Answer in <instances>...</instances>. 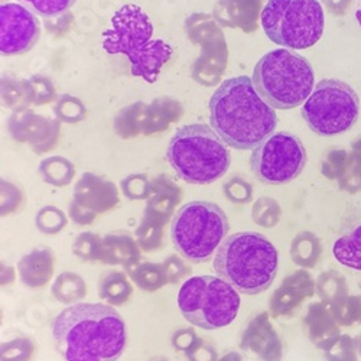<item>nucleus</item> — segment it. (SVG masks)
<instances>
[{"mask_svg": "<svg viewBox=\"0 0 361 361\" xmlns=\"http://www.w3.org/2000/svg\"><path fill=\"white\" fill-rule=\"evenodd\" d=\"M52 337L66 361H117L128 343L125 319L107 304L70 305L54 319Z\"/></svg>", "mask_w": 361, "mask_h": 361, "instance_id": "obj_1", "label": "nucleus"}, {"mask_svg": "<svg viewBox=\"0 0 361 361\" xmlns=\"http://www.w3.org/2000/svg\"><path fill=\"white\" fill-rule=\"evenodd\" d=\"M209 125L233 149L249 150L275 133V109L257 94L252 78L240 75L226 80L208 104Z\"/></svg>", "mask_w": 361, "mask_h": 361, "instance_id": "obj_2", "label": "nucleus"}, {"mask_svg": "<svg viewBox=\"0 0 361 361\" xmlns=\"http://www.w3.org/2000/svg\"><path fill=\"white\" fill-rule=\"evenodd\" d=\"M213 266L219 278L238 293L259 295L272 286L279 256L272 242L256 231L230 234L216 252Z\"/></svg>", "mask_w": 361, "mask_h": 361, "instance_id": "obj_3", "label": "nucleus"}, {"mask_svg": "<svg viewBox=\"0 0 361 361\" xmlns=\"http://www.w3.org/2000/svg\"><path fill=\"white\" fill-rule=\"evenodd\" d=\"M103 49L125 55L132 75L154 84L173 49L162 39H154V25L137 5H125L111 18V26L103 32Z\"/></svg>", "mask_w": 361, "mask_h": 361, "instance_id": "obj_4", "label": "nucleus"}, {"mask_svg": "<svg viewBox=\"0 0 361 361\" xmlns=\"http://www.w3.org/2000/svg\"><path fill=\"white\" fill-rule=\"evenodd\" d=\"M166 158L176 175L192 185L213 184L231 164L228 146L207 125L183 126L172 136Z\"/></svg>", "mask_w": 361, "mask_h": 361, "instance_id": "obj_5", "label": "nucleus"}, {"mask_svg": "<svg viewBox=\"0 0 361 361\" xmlns=\"http://www.w3.org/2000/svg\"><path fill=\"white\" fill-rule=\"evenodd\" d=\"M252 81L266 104L275 110H290L311 96L315 75L307 58L293 49L279 48L259 59Z\"/></svg>", "mask_w": 361, "mask_h": 361, "instance_id": "obj_6", "label": "nucleus"}, {"mask_svg": "<svg viewBox=\"0 0 361 361\" xmlns=\"http://www.w3.org/2000/svg\"><path fill=\"white\" fill-rule=\"evenodd\" d=\"M230 223L223 208L209 201H191L180 207L171 220L175 250L191 263H207L224 242Z\"/></svg>", "mask_w": 361, "mask_h": 361, "instance_id": "obj_7", "label": "nucleus"}, {"mask_svg": "<svg viewBox=\"0 0 361 361\" xmlns=\"http://www.w3.org/2000/svg\"><path fill=\"white\" fill-rule=\"evenodd\" d=\"M260 19L267 38L288 49H307L324 34L318 0H267Z\"/></svg>", "mask_w": 361, "mask_h": 361, "instance_id": "obj_8", "label": "nucleus"}, {"mask_svg": "<svg viewBox=\"0 0 361 361\" xmlns=\"http://www.w3.org/2000/svg\"><path fill=\"white\" fill-rule=\"evenodd\" d=\"M178 307L194 326L219 329L235 319L240 295L219 276H192L179 289Z\"/></svg>", "mask_w": 361, "mask_h": 361, "instance_id": "obj_9", "label": "nucleus"}, {"mask_svg": "<svg viewBox=\"0 0 361 361\" xmlns=\"http://www.w3.org/2000/svg\"><path fill=\"white\" fill-rule=\"evenodd\" d=\"M360 97L354 88L336 78L321 80L302 107V117L319 136H334L351 129L358 120Z\"/></svg>", "mask_w": 361, "mask_h": 361, "instance_id": "obj_10", "label": "nucleus"}, {"mask_svg": "<svg viewBox=\"0 0 361 361\" xmlns=\"http://www.w3.org/2000/svg\"><path fill=\"white\" fill-rule=\"evenodd\" d=\"M307 149L292 133L270 135L250 155V169L266 185H285L298 178L307 165Z\"/></svg>", "mask_w": 361, "mask_h": 361, "instance_id": "obj_11", "label": "nucleus"}, {"mask_svg": "<svg viewBox=\"0 0 361 361\" xmlns=\"http://www.w3.org/2000/svg\"><path fill=\"white\" fill-rule=\"evenodd\" d=\"M41 38L38 16L22 4L0 5V55L13 56L31 51Z\"/></svg>", "mask_w": 361, "mask_h": 361, "instance_id": "obj_12", "label": "nucleus"}, {"mask_svg": "<svg viewBox=\"0 0 361 361\" xmlns=\"http://www.w3.org/2000/svg\"><path fill=\"white\" fill-rule=\"evenodd\" d=\"M11 136L32 147L34 152L44 154L52 150L59 139V122L35 114L32 110L13 113L8 120Z\"/></svg>", "mask_w": 361, "mask_h": 361, "instance_id": "obj_13", "label": "nucleus"}, {"mask_svg": "<svg viewBox=\"0 0 361 361\" xmlns=\"http://www.w3.org/2000/svg\"><path fill=\"white\" fill-rule=\"evenodd\" d=\"M240 347L260 361H282L283 343L267 312L256 315L246 326Z\"/></svg>", "mask_w": 361, "mask_h": 361, "instance_id": "obj_14", "label": "nucleus"}, {"mask_svg": "<svg viewBox=\"0 0 361 361\" xmlns=\"http://www.w3.org/2000/svg\"><path fill=\"white\" fill-rule=\"evenodd\" d=\"M315 293V281L307 270H298L285 278L270 300V314L278 318H292L304 302Z\"/></svg>", "mask_w": 361, "mask_h": 361, "instance_id": "obj_15", "label": "nucleus"}, {"mask_svg": "<svg viewBox=\"0 0 361 361\" xmlns=\"http://www.w3.org/2000/svg\"><path fill=\"white\" fill-rule=\"evenodd\" d=\"M73 200L94 214H103L118 205V188L110 179L85 172L77 180Z\"/></svg>", "mask_w": 361, "mask_h": 361, "instance_id": "obj_16", "label": "nucleus"}, {"mask_svg": "<svg viewBox=\"0 0 361 361\" xmlns=\"http://www.w3.org/2000/svg\"><path fill=\"white\" fill-rule=\"evenodd\" d=\"M16 270L23 286L41 289L54 278L55 253L48 247H35L20 257Z\"/></svg>", "mask_w": 361, "mask_h": 361, "instance_id": "obj_17", "label": "nucleus"}, {"mask_svg": "<svg viewBox=\"0 0 361 361\" xmlns=\"http://www.w3.org/2000/svg\"><path fill=\"white\" fill-rule=\"evenodd\" d=\"M142 259V250L135 235L129 231H111L103 237L100 262L109 266H122L126 270L137 264Z\"/></svg>", "mask_w": 361, "mask_h": 361, "instance_id": "obj_18", "label": "nucleus"}, {"mask_svg": "<svg viewBox=\"0 0 361 361\" xmlns=\"http://www.w3.org/2000/svg\"><path fill=\"white\" fill-rule=\"evenodd\" d=\"M172 220L165 214L157 213L146 208L143 217L135 231V238L145 253H154L161 250L166 243V224Z\"/></svg>", "mask_w": 361, "mask_h": 361, "instance_id": "obj_19", "label": "nucleus"}, {"mask_svg": "<svg viewBox=\"0 0 361 361\" xmlns=\"http://www.w3.org/2000/svg\"><path fill=\"white\" fill-rule=\"evenodd\" d=\"M180 200H183V191L171 176L158 175L150 179V192L146 200V208L172 217Z\"/></svg>", "mask_w": 361, "mask_h": 361, "instance_id": "obj_20", "label": "nucleus"}, {"mask_svg": "<svg viewBox=\"0 0 361 361\" xmlns=\"http://www.w3.org/2000/svg\"><path fill=\"white\" fill-rule=\"evenodd\" d=\"M305 321L312 343L319 348H328L340 336V328L334 314L324 304L312 305Z\"/></svg>", "mask_w": 361, "mask_h": 361, "instance_id": "obj_21", "label": "nucleus"}, {"mask_svg": "<svg viewBox=\"0 0 361 361\" xmlns=\"http://www.w3.org/2000/svg\"><path fill=\"white\" fill-rule=\"evenodd\" d=\"M0 106L13 113L25 111L34 106L29 80L11 73L0 74Z\"/></svg>", "mask_w": 361, "mask_h": 361, "instance_id": "obj_22", "label": "nucleus"}, {"mask_svg": "<svg viewBox=\"0 0 361 361\" xmlns=\"http://www.w3.org/2000/svg\"><path fill=\"white\" fill-rule=\"evenodd\" d=\"M184 109L178 100L171 97H159L146 107L143 135H152L166 130L172 123L178 122Z\"/></svg>", "mask_w": 361, "mask_h": 361, "instance_id": "obj_23", "label": "nucleus"}, {"mask_svg": "<svg viewBox=\"0 0 361 361\" xmlns=\"http://www.w3.org/2000/svg\"><path fill=\"white\" fill-rule=\"evenodd\" d=\"M133 295V285L126 272L110 270L106 272L99 283V296L110 307H122Z\"/></svg>", "mask_w": 361, "mask_h": 361, "instance_id": "obj_24", "label": "nucleus"}, {"mask_svg": "<svg viewBox=\"0 0 361 361\" xmlns=\"http://www.w3.org/2000/svg\"><path fill=\"white\" fill-rule=\"evenodd\" d=\"M322 256L321 240L311 231H300L290 243V259L302 269H312Z\"/></svg>", "mask_w": 361, "mask_h": 361, "instance_id": "obj_25", "label": "nucleus"}, {"mask_svg": "<svg viewBox=\"0 0 361 361\" xmlns=\"http://www.w3.org/2000/svg\"><path fill=\"white\" fill-rule=\"evenodd\" d=\"M51 293L59 304L75 305L82 302L87 296V283L75 272H63L52 282Z\"/></svg>", "mask_w": 361, "mask_h": 361, "instance_id": "obj_26", "label": "nucleus"}, {"mask_svg": "<svg viewBox=\"0 0 361 361\" xmlns=\"http://www.w3.org/2000/svg\"><path fill=\"white\" fill-rule=\"evenodd\" d=\"M315 290L318 292L322 304L331 312H334L337 308H340L348 299V288L345 279L337 272L322 274L317 281Z\"/></svg>", "mask_w": 361, "mask_h": 361, "instance_id": "obj_27", "label": "nucleus"}, {"mask_svg": "<svg viewBox=\"0 0 361 361\" xmlns=\"http://www.w3.org/2000/svg\"><path fill=\"white\" fill-rule=\"evenodd\" d=\"M130 281L143 292H157L168 285L162 263L139 262L129 270H126Z\"/></svg>", "mask_w": 361, "mask_h": 361, "instance_id": "obj_28", "label": "nucleus"}, {"mask_svg": "<svg viewBox=\"0 0 361 361\" xmlns=\"http://www.w3.org/2000/svg\"><path fill=\"white\" fill-rule=\"evenodd\" d=\"M38 172L44 183L56 188H64L74 180L75 166L64 157H49L39 164Z\"/></svg>", "mask_w": 361, "mask_h": 361, "instance_id": "obj_29", "label": "nucleus"}, {"mask_svg": "<svg viewBox=\"0 0 361 361\" xmlns=\"http://www.w3.org/2000/svg\"><path fill=\"white\" fill-rule=\"evenodd\" d=\"M146 107V104L137 102L132 106L125 107L123 110H120L114 117L116 133L123 139H130L136 137L137 135H143Z\"/></svg>", "mask_w": 361, "mask_h": 361, "instance_id": "obj_30", "label": "nucleus"}, {"mask_svg": "<svg viewBox=\"0 0 361 361\" xmlns=\"http://www.w3.org/2000/svg\"><path fill=\"white\" fill-rule=\"evenodd\" d=\"M334 256L341 264L361 272V226L337 240Z\"/></svg>", "mask_w": 361, "mask_h": 361, "instance_id": "obj_31", "label": "nucleus"}, {"mask_svg": "<svg viewBox=\"0 0 361 361\" xmlns=\"http://www.w3.org/2000/svg\"><path fill=\"white\" fill-rule=\"evenodd\" d=\"M37 343L26 336L0 343V361H32L37 355Z\"/></svg>", "mask_w": 361, "mask_h": 361, "instance_id": "obj_32", "label": "nucleus"}, {"mask_svg": "<svg viewBox=\"0 0 361 361\" xmlns=\"http://www.w3.org/2000/svg\"><path fill=\"white\" fill-rule=\"evenodd\" d=\"M26 204L23 190L6 178H0V217H9L22 212Z\"/></svg>", "mask_w": 361, "mask_h": 361, "instance_id": "obj_33", "label": "nucleus"}, {"mask_svg": "<svg viewBox=\"0 0 361 361\" xmlns=\"http://www.w3.org/2000/svg\"><path fill=\"white\" fill-rule=\"evenodd\" d=\"M68 224V216L61 208L55 205L42 207L35 216V227L45 235H55L61 233Z\"/></svg>", "mask_w": 361, "mask_h": 361, "instance_id": "obj_34", "label": "nucleus"}, {"mask_svg": "<svg viewBox=\"0 0 361 361\" xmlns=\"http://www.w3.org/2000/svg\"><path fill=\"white\" fill-rule=\"evenodd\" d=\"M54 114L59 123H80L85 118L87 109L84 103L70 94L58 96L54 104Z\"/></svg>", "mask_w": 361, "mask_h": 361, "instance_id": "obj_35", "label": "nucleus"}, {"mask_svg": "<svg viewBox=\"0 0 361 361\" xmlns=\"http://www.w3.org/2000/svg\"><path fill=\"white\" fill-rule=\"evenodd\" d=\"M103 237L93 231H84L77 235L73 243V255L82 262H100Z\"/></svg>", "mask_w": 361, "mask_h": 361, "instance_id": "obj_36", "label": "nucleus"}, {"mask_svg": "<svg viewBox=\"0 0 361 361\" xmlns=\"http://www.w3.org/2000/svg\"><path fill=\"white\" fill-rule=\"evenodd\" d=\"M282 217V208L279 202L270 197L259 198L252 208L253 221L264 228L275 227Z\"/></svg>", "mask_w": 361, "mask_h": 361, "instance_id": "obj_37", "label": "nucleus"}, {"mask_svg": "<svg viewBox=\"0 0 361 361\" xmlns=\"http://www.w3.org/2000/svg\"><path fill=\"white\" fill-rule=\"evenodd\" d=\"M19 2L37 16L52 18L70 12V9L77 4V0H19Z\"/></svg>", "mask_w": 361, "mask_h": 361, "instance_id": "obj_38", "label": "nucleus"}, {"mask_svg": "<svg viewBox=\"0 0 361 361\" xmlns=\"http://www.w3.org/2000/svg\"><path fill=\"white\" fill-rule=\"evenodd\" d=\"M180 255H169L162 262L168 285H179L192 278V267Z\"/></svg>", "mask_w": 361, "mask_h": 361, "instance_id": "obj_39", "label": "nucleus"}, {"mask_svg": "<svg viewBox=\"0 0 361 361\" xmlns=\"http://www.w3.org/2000/svg\"><path fill=\"white\" fill-rule=\"evenodd\" d=\"M120 190L128 200L142 201L147 200L150 192V179L146 173H132L122 179Z\"/></svg>", "mask_w": 361, "mask_h": 361, "instance_id": "obj_40", "label": "nucleus"}, {"mask_svg": "<svg viewBox=\"0 0 361 361\" xmlns=\"http://www.w3.org/2000/svg\"><path fill=\"white\" fill-rule=\"evenodd\" d=\"M226 198L233 204H247L253 198V187L247 179L233 176L223 185Z\"/></svg>", "mask_w": 361, "mask_h": 361, "instance_id": "obj_41", "label": "nucleus"}, {"mask_svg": "<svg viewBox=\"0 0 361 361\" xmlns=\"http://www.w3.org/2000/svg\"><path fill=\"white\" fill-rule=\"evenodd\" d=\"M29 85H31L34 106H38V107L45 106L48 103L55 102L58 97L51 78L45 75H41V74L32 75L29 78Z\"/></svg>", "mask_w": 361, "mask_h": 361, "instance_id": "obj_42", "label": "nucleus"}, {"mask_svg": "<svg viewBox=\"0 0 361 361\" xmlns=\"http://www.w3.org/2000/svg\"><path fill=\"white\" fill-rule=\"evenodd\" d=\"M355 341L350 337H338L328 348H325L326 361H358Z\"/></svg>", "mask_w": 361, "mask_h": 361, "instance_id": "obj_43", "label": "nucleus"}, {"mask_svg": "<svg viewBox=\"0 0 361 361\" xmlns=\"http://www.w3.org/2000/svg\"><path fill=\"white\" fill-rule=\"evenodd\" d=\"M350 158L344 150H331L322 164V172L328 178H340L347 171Z\"/></svg>", "mask_w": 361, "mask_h": 361, "instance_id": "obj_44", "label": "nucleus"}, {"mask_svg": "<svg viewBox=\"0 0 361 361\" xmlns=\"http://www.w3.org/2000/svg\"><path fill=\"white\" fill-rule=\"evenodd\" d=\"M188 361H217L219 353L216 347L204 340L202 337H198L195 343L184 353Z\"/></svg>", "mask_w": 361, "mask_h": 361, "instance_id": "obj_45", "label": "nucleus"}, {"mask_svg": "<svg viewBox=\"0 0 361 361\" xmlns=\"http://www.w3.org/2000/svg\"><path fill=\"white\" fill-rule=\"evenodd\" d=\"M74 23V15L71 12H66L61 15H56L52 18H44V26L47 31L55 37L61 38L70 32Z\"/></svg>", "mask_w": 361, "mask_h": 361, "instance_id": "obj_46", "label": "nucleus"}, {"mask_svg": "<svg viewBox=\"0 0 361 361\" xmlns=\"http://www.w3.org/2000/svg\"><path fill=\"white\" fill-rule=\"evenodd\" d=\"M198 338L195 329L191 326H183L173 331V334L171 337V344L176 351L185 353Z\"/></svg>", "mask_w": 361, "mask_h": 361, "instance_id": "obj_47", "label": "nucleus"}, {"mask_svg": "<svg viewBox=\"0 0 361 361\" xmlns=\"http://www.w3.org/2000/svg\"><path fill=\"white\" fill-rule=\"evenodd\" d=\"M68 219L77 226H90L96 221L97 214L88 212V209H85L73 200L68 208Z\"/></svg>", "mask_w": 361, "mask_h": 361, "instance_id": "obj_48", "label": "nucleus"}, {"mask_svg": "<svg viewBox=\"0 0 361 361\" xmlns=\"http://www.w3.org/2000/svg\"><path fill=\"white\" fill-rule=\"evenodd\" d=\"M16 275L18 270L13 266L0 260V288H6L12 285L16 281Z\"/></svg>", "mask_w": 361, "mask_h": 361, "instance_id": "obj_49", "label": "nucleus"}, {"mask_svg": "<svg viewBox=\"0 0 361 361\" xmlns=\"http://www.w3.org/2000/svg\"><path fill=\"white\" fill-rule=\"evenodd\" d=\"M322 4L329 13L341 16L347 13L351 6V0H322Z\"/></svg>", "mask_w": 361, "mask_h": 361, "instance_id": "obj_50", "label": "nucleus"}, {"mask_svg": "<svg viewBox=\"0 0 361 361\" xmlns=\"http://www.w3.org/2000/svg\"><path fill=\"white\" fill-rule=\"evenodd\" d=\"M217 361H245V357L238 351H228L223 357H219Z\"/></svg>", "mask_w": 361, "mask_h": 361, "instance_id": "obj_51", "label": "nucleus"}, {"mask_svg": "<svg viewBox=\"0 0 361 361\" xmlns=\"http://www.w3.org/2000/svg\"><path fill=\"white\" fill-rule=\"evenodd\" d=\"M355 347H357V351L361 354V337L358 340H355Z\"/></svg>", "mask_w": 361, "mask_h": 361, "instance_id": "obj_52", "label": "nucleus"}, {"mask_svg": "<svg viewBox=\"0 0 361 361\" xmlns=\"http://www.w3.org/2000/svg\"><path fill=\"white\" fill-rule=\"evenodd\" d=\"M150 361H169V360L165 358V357H155V358H152Z\"/></svg>", "mask_w": 361, "mask_h": 361, "instance_id": "obj_53", "label": "nucleus"}, {"mask_svg": "<svg viewBox=\"0 0 361 361\" xmlns=\"http://www.w3.org/2000/svg\"><path fill=\"white\" fill-rule=\"evenodd\" d=\"M4 318H5L4 311H2V308H0V326H2V324H4Z\"/></svg>", "mask_w": 361, "mask_h": 361, "instance_id": "obj_54", "label": "nucleus"}, {"mask_svg": "<svg viewBox=\"0 0 361 361\" xmlns=\"http://www.w3.org/2000/svg\"><path fill=\"white\" fill-rule=\"evenodd\" d=\"M357 20H358V23L361 26V8L357 11Z\"/></svg>", "mask_w": 361, "mask_h": 361, "instance_id": "obj_55", "label": "nucleus"}]
</instances>
